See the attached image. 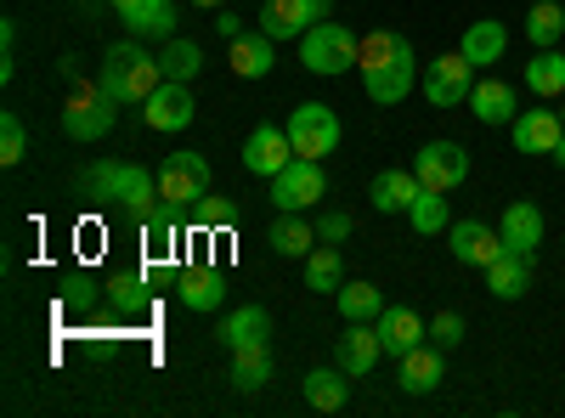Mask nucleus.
<instances>
[{
  "label": "nucleus",
  "instance_id": "obj_47",
  "mask_svg": "<svg viewBox=\"0 0 565 418\" xmlns=\"http://www.w3.org/2000/svg\"><path fill=\"white\" fill-rule=\"evenodd\" d=\"M193 7H204V12H221V7H226V0H193Z\"/></svg>",
  "mask_w": 565,
  "mask_h": 418
},
{
  "label": "nucleus",
  "instance_id": "obj_25",
  "mask_svg": "<svg viewBox=\"0 0 565 418\" xmlns=\"http://www.w3.org/2000/svg\"><path fill=\"white\" fill-rule=\"evenodd\" d=\"M266 334H271V317H266V306H238L226 322H221V345L226 351H244V345H266Z\"/></svg>",
  "mask_w": 565,
  "mask_h": 418
},
{
  "label": "nucleus",
  "instance_id": "obj_29",
  "mask_svg": "<svg viewBox=\"0 0 565 418\" xmlns=\"http://www.w3.org/2000/svg\"><path fill=\"white\" fill-rule=\"evenodd\" d=\"M526 85H532V97H548V103L565 97V52L559 45H543V52L526 63Z\"/></svg>",
  "mask_w": 565,
  "mask_h": 418
},
{
  "label": "nucleus",
  "instance_id": "obj_28",
  "mask_svg": "<svg viewBox=\"0 0 565 418\" xmlns=\"http://www.w3.org/2000/svg\"><path fill=\"white\" fill-rule=\"evenodd\" d=\"M125 29L141 40H170L175 34V7L170 0H130L125 7Z\"/></svg>",
  "mask_w": 565,
  "mask_h": 418
},
{
  "label": "nucleus",
  "instance_id": "obj_51",
  "mask_svg": "<svg viewBox=\"0 0 565 418\" xmlns=\"http://www.w3.org/2000/svg\"><path fill=\"white\" fill-rule=\"evenodd\" d=\"M526 7H532V0H526Z\"/></svg>",
  "mask_w": 565,
  "mask_h": 418
},
{
  "label": "nucleus",
  "instance_id": "obj_4",
  "mask_svg": "<svg viewBox=\"0 0 565 418\" xmlns=\"http://www.w3.org/2000/svg\"><path fill=\"white\" fill-rule=\"evenodd\" d=\"M328 199V170L322 159H289L271 175V204L277 210H317Z\"/></svg>",
  "mask_w": 565,
  "mask_h": 418
},
{
  "label": "nucleus",
  "instance_id": "obj_34",
  "mask_svg": "<svg viewBox=\"0 0 565 418\" xmlns=\"http://www.w3.org/2000/svg\"><path fill=\"white\" fill-rule=\"evenodd\" d=\"M141 238H148L153 255H175V238H181V226H175V204L159 199L148 215H141Z\"/></svg>",
  "mask_w": 565,
  "mask_h": 418
},
{
  "label": "nucleus",
  "instance_id": "obj_6",
  "mask_svg": "<svg viewBox=\"0 0 565 418\" xmlns=\"http://www.w3.org/2000/svg\"><path fill=\"white\" fill-rule=\"evenodd\" d=\"M418 90H424V103H430V108H458V103H469V90H476V63H469L463 52L436 57L430 68H424Z\"/></svg>",
  "mask_w": 565,
  "mask_h": 418
},
{
  "label": "nucleus",
  "instance_id": "obj_50",
  "mask_svg": "<svg viewBox=\"0 0 565 418\" xmlns=\"http://www.w3.org/2000/svg\"><path fill=\"white\" fill-rule=\"evenodd\" d=\"M559 7H565V0H559Z\"/></svg>",
  "mask_w": 565,
  "mask_h": 418
},
{
  "label": "nucleus",
  "instance_id": "obj_11",
  "mask_svg": "<svg viewBox=\"0 0 565 418\" xmlns=\"http://www.w3.org/2000/svg\"><path fill=\"white\" fill-rule=\"evenodd\" d=\"M322 18H328V0H266V7H260V34L295 40L311 23H322Z\"/></svg>",
  "mask_w": 565,
  "mask_h": 418
},
{
  "label": "nucleus",
  "instance_id": "obj_17",
  "mask_svg": "<svg viewBox=\"0 0 565 418\" xmlns=\"http://www.w3.org/2000/svg\"><path fill=\"white\" fill-rule=\"evenodd\" d=\"M418 193H424L418 170H380V175H373V187H367V199H373L380 215H407Z\"/></svg>",
  "mask_w": 565,
  "mask_h": 418
},
{
  "label": "nucleus",
  "instance_id": "obj_43",
  "mask_svg": "<svg viewBox=\"0 0 565 418\" xmlns=\"http://www.w3.org/2000/svg\"><path fill=\"white\" fill-rule=\"evenodd\" d=\"M141 289H148V271H119L114 283H108V300H114V306H136Z\"/></svg>",
  "mask_w": 565,
  "mask_h": 418
},
{
  "label": "nucleus",
  "instance_id": "obj_19",
  "mask_svg": "<svg viewBox=\"0 0 565 418\" xmlns=\"http://www.w3.org/2000/svg\"><path fill=\"white\" fill-rule=\"evenodd\" d=\"M334 356H340V367H345L351 379H362L367 367L385 356V340H380V329H373V322H345V340H340Z\"/></svg>",
  "mask_w": 565,
  "mask_h": 418
},
{
  "label": "nucleus",
  "instance_id": "obj_45",
  "mask_svg": "<svg viewBox=\"0 0 565 418\" xmlns=\"http://www.w3.org/2000/svg\"><path fill=\"white\" fill-rule=\"evenodd\" d=\"M215 29H221L226 40H238V34H244V23H238V12H215Z\"/></svg>",
  "mask_w": 565,
  "mask_h": 418
},
{
  "label": "nucleus",
  "instance_id": "obj_21",
  "mask_svg": "<svg viewBox=\"0 0 565 418\" xmlns=\"http://www.w3.org/2000/svg\"><path fill=\"white\" fill-rule=\"evenodd\" d=\"M458 52L476 63V68H492V63H503V52H509V29L498 23V18H481V23H469L463 29V40H458Z\"/></svg>",
  "mask_w": 565,
  "mask_h": 418
},
{
  "label": "nucleus",
  "instance_id": "obj_30",
  "mask_svg": "<svg viewBox=\"0 0 565 418\" xmlns=\"http://www.w3.org/2000/svg\"><path fill=\"white\" fill-rule=\"evenodd\" d=\"M226 63H232V74H244V79H266L271 63H277V57H271V34H260V29H255V34H238V40H232V57H226Z\"/></svg>",
  "mask_w": 565,
  "mask_h": 418
},
{
  "label": "nucleus",
  "instance_id": "obj_38",
  "mask_svg": "<svg viewBox=\"0 0 565 418\" xmlns=\"http://www.w3.org/2000/svg\"><path fill=\"white\" fill-rule=\"evenodd\" d=\"M407 221H413L418 238H436V232H447V226H452V221H447V193H430V187H424V193L413 199Z\"/></svg>",
  "mask_w": 565,
  "mask_h": 418
},
{
  "label": "nucleus",
  "instance_id": "obj_7",
  "mask_svg": "<svg viewBox=\"0 0 565 418\" xmlns=\"http://www.w3.org/2000/svg\"><path fill=\"white\" fill-rule=\"evenodd\" d=\"M204 193H210V159L193 153V148L170 153L164 170H159V199H170V204L181 210V204H199Z\"/></svg>",
  "mask_w": 565,
  "mask_h": 418
},
{
  "label": "nucleus",
  "instance_id": "obj_24",
  "mask_svg": "<svg viewBox=\"0 0 565 418\" xmlns=\"http://www.w3.org/2000/svg\"><path fill=\"white\" fill-rule=\"evenodd\" d=\"M114 204L130 210L136 221L159 204V175H148L141 164H119V181H114Z\"/></svg>",
  "mask_w": 565,
  "mask_h": 418
},
{
  "label": "nucleus",
  "instance_id": "obj_12",
  "mask_svg": "<svg viewBox=\"0 0 565 418\" xmlns=\"http://www.w3.org/2000/svg\"><path fill=\"white\" fill-rule=\"evenodd\" d=\"M509 136H514V153H554L565 136V119H559V108H521Z\"/></svg>",
  "mask_w": 565,
  "mask_h": 418
},
{
  "label": "nucleus",
  "instance_id": "obj_49",
  "mask_svg": "<svg viewBox=\"0 0 565 418\" xmlns=\"http://www.w3.org/2000/svg\"><path fill=\"white\" fill-rule=\"evenodd\" d=\"M559 119H565V97H559Z\"/></svg>",
  "mask_w": 565,
  "mask_h": 418
},
{
  "label": "nucleus",
  "instance_id": "obj_35",
  "mask_svg": "<svg viewBox=\"0 0 565 418\" xmlns=\"http://www.w3.org/2000/svg\"><path fill=\"white\" fill-rule=\"evenodd\" d=\"M559 34H565V7L559 0H532L526 7V40L543 52V45H559Z\"/></svg>",
  "mask_w": 565,
  "mask_h": 418
},
{
  "label": "nucleus",
  "instance_id": "obj_9",
  "mask_svg": "<svg viewBox=\"0 0 565 418\" xmlns=\"http://www.w3.org/2000/svg\"><path fill=\"white\" fill-rule=\"evenodd\" d=\"M289 159H300V153H295V142H289V125H266V119H260V125L249 130V142H244V170L271 181Z\"/></svg>",
  "mask_w": 565,
  "mask_h": 418
},
{
  "label": "nucleus",
  "instance_id": "obj_42",
  "mask_svg": "<svg viewBox=\"0 0 565 418\" xmlns=\"http://www.w3.org/2000/svg\"><path fill=\"white\" fill-rule=\"evenodd\" d=\"M430 340H436L441 351H452V345L463 340V311H436V317H430Z\"/></svg>",
  "mask_w": 565,
  "mask_h": 418
},
{
  "label": "nucleus",
  "instance_id": "obj_1",
  "mask_svg": "<svg viewBox=\"0 0 565 418\" xmlns=\"http://www.w3.org/2000/svg\"><path fill=\"white\" fill-rule=\"evenodd\" d=\"M108 97L125 108V103H148L153 90L164 85V63L153 52H141V45H108V57H103V79H97Z\"/></svg>",
  "mask_w": 565,
  "mask_h": 418
},
{
  "label": "nucleus",
  "instance_id": "obj_36",
  "mask_svg": "<svg viewBox=\"0 0 565 418\" xmlns=\"http://www.w3.org/2000/svg\"><path fill=\"white\" fill-rule=\"evenodd\" d=\"M340 317L345 322H380V311H385V294L373 289V283H340Z\"/></svg>",
  "mask_w": 565,
  "mask_h": 418
},
{
  "label": "nucleus",
  "instance_id": "obj_31",
  "mask_svg": "<svg viewBox=\"0 0 565 418\" xmlns=\"http://www.w3.org/2000/svg\"><path fill=\"white\" fill-rule=\"evenodd\" d=\"M340 283H345V260H340V249H334V244L311 249V255H306V289H317V294H340Z\"/></svg>",
  "mask_w": 565,
  "mask_h": 418
},
{
  "label": "nucleus",
  "instance_id": "obj_26",
  "mask_svg": "<svg viewBox=\"0 0 565 418\" xmlns=\"http://www.w3.org/2000/svg\"><path fill=\"white\" fill-rule=\"evenodd\" d=\"M351 401V374L345 367H317V374H306V407L311 412H340Z\"/></svg>",
  "mask_w": 565,
  "mask_h": 418
},
{
  "label": "nucleus",
  "instance_id": "obj_20",
  "mask_svg": "<svg viewBox=\"0 0 565 418\" xmlns=\"http://www.w3.org/2000/svg\"><path fill=\"white\" fill-rule=\"evenodd\" d=\"M175 294H181L186 311H215V306L226 300V271H221V266H186L181 283H175Z\"/></svg>",
  "mask_w": 565,
  "mask_h": 418
},
{
  "label": "nucleus",
  "instance_id": "obj_37",
  "mask_svg": "<svg viewBox=\"0 0 565 418\" xmlns=\"http://www.w3.org/2000/svg\"><path fill=\"white\" fill-rule=\"evenodd\" d=\"M402 52H413V45H407L402 34L373 29V34H362V40H356V68H380V63H391V57H402Z\"/></svg>",
  "mask_w": 565,
  "mask_h": 418
},
{
  "label": "nucleus",
  "instance_id": "obj_18",
  "mask_svg": "<svg viewBox=\"0 0 565 418\" xmlns=\"http://www.w3.org/2000/svg\"><path fill=\"white\" fill-rule=\"evenodd\" d=\"M373 329H380V340H385V351H391V356H407L413 345H424V334H430V322H424L413 306H385Z\"/></svg>",
  "mask_w": 565,
  "mask_h": 418
},
{
  "label": "nucleus",
  "instance_id": "obj_44",
  "mask_svg": "<svg viewBox=\"0 0 565 418\" xmlns=\"http://www.w3.org/2000/svg\"><path fill=\"white\" fill-rule=\"evenodd\" d=\"M345 238H351V215L322 210V215H317V244H345Z\"/></svg>",
  "mask_w": 565,
  "mask_h": 418
},
{
  "label": "nucleus",
  "instance_id": "obj_32",
  "mask_svg": "<svg viewBox=\"0 0 565 418\" xmlns=\"http://www.w3.org/2000/svg\"><path fill=\"white\" fill-rule=\"evenodd\" d=\"M159 63H164V79H186V85H193L199 68H204V45L170 34V40H164V52H159Z\"/></svg>",
  "mask_w": 565,
  "mask_h": 418
},
{
  "label": "nucleus",
  "instance_id": "obj_2",
  "mask_svg": "<svg viewBox=\"0 0 565 418\" xmlns=\"http://www.w3.org/2000/svg\"><path fill=\"white\" fill-rule=\"evenodd\" d=\"M356 40H362V34H351L345 23L322 18V23H311V29L300 34V63H306L311 74H345V68L356 63Z\"/></svg>",
  "mask_w": 565,
  "mask_h": 418
},
{
  "label": "nucleus",
  "instance_id": "obj_27",
  "mask_svg": "<svg viewBox=\"0 0 565 418\" xmlns=\"http://www.w3.org/2000/svg\"><path fill=\"white\" fill-rule=\"evenodd\" d=\"M266 244H271L277 255H289V260H306L311 244H317V226L300 221V210H282V215L271 221V232H266Z\"/></svg>",
  "mask_w": 565,
  "mask_h": 418
},
{
  "label": "nucleus",
  "instance_id": "obj_41",
  "mask_svg": "<svg viewBox=\"0 0 565 418\" xmlns=\"http://www.w3.org/2000/svg\"><path fill=\"white\" fill-rule=\"evenodd\" d=\"M23 148H29V130H23V119L7 108V114H0V164H18Z\"/></svg>",
  "mask_w": 565,
  "mask_h": 418
},
{
  "label": "nucleus",
  "instance_id": "obj_22",
  "mask_svg": "<svg viewBox=\"0 0 565 418\" xmlns=\"http://www.w3.org/2000/svg\"><path fill=\"white\" fill-rule=\"evenodd\" d=\"M532 266H537V255H514V249H503V255L487 266V289H492L498 300H521V294L532 289Z\"/></svg>",
  "mask_w": 565,
  "mask_h": 418
},
{
  "label": "nucleus",
  "instance_id": "obj_23",
  "mask_svg": "<svg viewBox=\"0 0 565 418\" xmlns=\"http://www.w3.org/2000/svg\"><path fill=\"white\" fill-rule=\"evenodd\" d=\"M469 114H476L481 125H514L521 97H514V85H503V79H481L476 90H469Z\"/></svg>",
  "mask_w": 565,
  "mask_h": 418
},
{
  "label": "nucleus",
  "instance_id": "obj_15",
  "mask_svg": "<svg viewBox=\"0 0 565 418\" xmlns=\"http://www.w3.org/2000/svg\"><path fill=\"white\" fill-rule=\"evenodd\" d=\"M498 238H503V249H514V255H537V244H543V210L526 204V199H514V204L503 210V221H498Z\"/></svg>",
  "mask_w": 565,
  "mask_h": 418
},
{
  "label": "nucleus",
  "instance_id": "obj_40",
  "mask_svg": "<svg viewBox=\"0 0 565 418\" xmlns=\"http://www.w3.org/2000/svg\"><path fill=\"white\" fill-rule=\"evenodd\" d=\"M238 215H244V210L232 204V199H210V193L193 204V226H204V232H215V226H238Z\"/></svg>",
  "mask_w": 565,
  "mask_h": 418
},
{
  "label": "nucleus",
  "instance_id": "obj_48",
  "mask_svg": "<svg viewBox=\"0 0 565 418\" xmlns=\"http://www.w3.org/2000/svg\"><path fill=\"white\" fill-rule=\"evenodd\" d=\"M114 7H119V12H125V7H130V0H114Z\"/></svg>",
  "mask_w": 565,
  "mask_h": 418
},
{
  "label": "nucleus",
  "instance_id": "obj_39",
  "mask_svg": "<svg viewBox=\"0 0 565 418\" xmlns=\"http://www.w3.org/2000/svg\"><path fill=\"white\" fill-rule=\"evenodd\" d=\"M114 181H119V164L114 159H97V164L79 175V193L97 199V204H114Z\"/></svg>",
  "mask_w": 565,
  "mask_h": 418
},
{
  "label": "nucleus",
  "instance_id": "obj_14",
  "mask_svg": "<svg viewBox=\"0 0 565 418\" xmlns=\"http://www.w3.org/2000/svg\"><path fill=\"white\" fill-rule=\"evenodd\" d=\"M447 249H452V260H463V266H492V260L503 255V238H498V232H487L481 221H452V226H447Z\"/></svg>",
  "mask_w": 565,
  "mask_h": 418
},
{
  "label": "nucleus",
  "instance_id": "obj_5",
  "mask_svg": "<svg viewBox=\"0 0 565 418\" xmlns=\"http://www.w3.org/2000/svg\"><path fill=\"white\" fill-rule=\"evenodd\" d=\"M289 142H295L300 159H328V153L340 148V119H334V108H328V103H300V108L289 114Z\"/></svg>",
  "mask_w": 565,
  "mask_h": 418
},
{
  "label": "nucleus",
  "instance_id": "obj_13",
  "mask_svg": "<svg viewBox=\"0 0 565 418\" xmlns=\"http://www.w3.org/2000/svg\"><path fill=\"white\" fill-rule=\"evenodd\" d=\"M418 85V63H413V52H402V57H391V63H380V68H362V90L380 108H396L407 90Z\"/></svg>",
  "mask_w": 565,
  "mask_h": 418
},
{
  "label": "nucleus",
  "instance_id": "obj_16",
  "mask_svg": "<svg viewBox=\"0 0 565 418\" xmlns=\"http://www.w3.org/2000/svg\"><path fill=\"white\" fill-rule=\"evenodd\" d=\"M402 367H396V379H402V390L407 396H430L441 379H447V367H441V345L430 340V345H413L407 356H396Z\"/></svg>",
  "mask_w": 565,
  "mask_h": 418
},
{
  "label": "nucleus",
  "instance_id": "obj_33",
  "mask_svg": "<svg viewBox=\"0 0 565 418\" xmlns=\"http://www.w3.org/2000/svg\"><path fill=\"white\" fill-rule=\"evenodd\" d=\"M232 385H238V390H266L271 385V351L266 345L232 351Z\"/></svg>",
  "mask_w": 565,
  "mask_h": 418
},
{
  "label": "nucleus",
  "instance_id": "obj_8",
  "mask_svg": "<svg viewBox=\"0 0 565 418\" xmlns=\"http://www.w3.org/2000/svg\"><path fill=\"white\" fill-rule=\"evenodd\" d=\"M413 170H418V181L430 193H452V187H463V181H469V153L458 142H424L413 153Z\"/></svg>",
  "mask_w": 565,
  "mask_h": 418
},
{
  "label": "nucleus",
  "instance_id": "obj_10",
  "mask_svg": "<svg viewBox=\"0 0 565 418\" xmlns=\"http://www.w3.org/2000/svg\"><path fill=\"white\" fill-rule=\"evenodd\" d=\"M141 119H148V130H186L199 119V103L193 90H186V79H164L148 103H141Z\"/></svg>",
  "mask_w": 565,
  "mask_h": 418
},
{
  "label": "nucleus",
  "instance_id": "obj_3",
  "mask_svg": "<svg viewBox=\"0 0 565 418\" xmlns=\"http://www.w3.org/2000/svg\"><path fill=\"white\" fill-rule=\"evenodd\" d=\"M119 125V103L108 97L103 85H74V97H68V108H63V130L74 136V142H103V136Z\"/></svg>",
  "mask_w": 565,
  "mask_h": 418
},
{
  "label": "nucleus",
  "instance_id": "obj_46",
  "mask_svg": "<svg viewBox=\"0 0 565 418\" xmlns=\"http://www.w3.org/2000/svg\"><path fill=\"white\" fill-rule=\"evenodd\" d=\"M548 159H554V164H559V170H565V136H559V148H554V153H548Z\"/></svg>",
  "mask_w": 565,
  "mask_h": 418
}]
</instances>
